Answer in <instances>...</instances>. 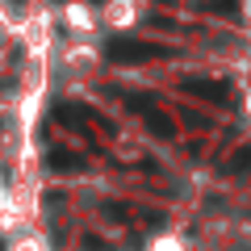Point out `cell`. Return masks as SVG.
<instances>
[{
  "label": "cell",
  "instance_id": "1",
  "mask_svg": "<svg viewBox=\"0 0 251 251\" xmlns=\"http://www.w3.org/2000/svg\"><path fill=\"white\" fill-rule=\"evenodd\" d=\"M109 63H147V59H159V46H147V42H134V38H113L109 42Z\"/></svg>",
  "mask_w": 251,
  "mask_h": 251
},
{
  "label": "cell",
  "instance_id": "2",
  "mask_svg": "<svg viewBox=\"0 0 251 251\" xmlns=\"http://www.w3.org/2000/svg\"><path fill=\"white\" fill-rule=\"evenodd\" d=\"M184 92L188 97H201V100H222V105L234 97L230 80H184Z\"/></svg>",
  "mask_w": 251,
  "mask_h": 251
},
{
  "label": "cell",
  "instance_id": "3",
  "mask_svg": "<svg viewBox=\"0 0 251 251\" xmlns=\"http://www.w3.org/2000/svg\"><path fill=\"white\" fill-rule=\"evenodd\" d=\"M46 168H50V172H72V168H84V155H72V151H50V155H46Z\"/></svg>",
  "mask_w": 251,
  "mask_h": 251
},
{
  "label": "cell",
  "instance_id": "4",
  "mask_svg": "<svg viewBox=\"0 0 251 251\" xmlns=\"http://www.w3.org/2000/svg\"><path fill=\"white\" fill-rule=\"evenodd\" d=\"M147 126H151L155 138H172V134H176V122H172L168 113H159V109H155V113H147Z\"/></svg>",
  "mask_w": 251,
  "mask_h": 251
},
{
  "label": "cell",
  "instance_id": "5",
  "mask_svg": "<svg viewBox=\"0 0 251 251\" xmlns=\"http://www.w3.org/2000/svg\"><path fill=\"white\" fill-rule=\"evenodd\" d=\"M243 168H251V147H243L234 159H226V172H243Z\"/></svg>",
  "mask_w": 251,
  "mask_h": 251
}]
</instances>
